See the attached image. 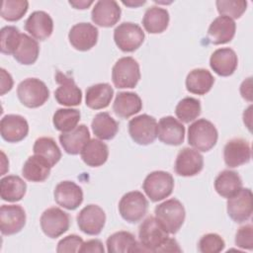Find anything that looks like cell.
<instances>
[{
    "label": "cell",
    "instance_id": "6da1fadb",
    "mask_svg": "<svg viewBox=\"0 0 253 253\" xmlns=\"http://www.w3.org/2000/svg\"><path fill=\"white\" fill-rule=\"evenodd\" d=\"M168 231L154 216L146 217L138 228L139 244L142 252H159L168 239Z\"/></svg>",
    "mask_w": 253,
    "mask_h": 253
},
{
    "label": "cell",
    "instance_id": "7a4b0ae2",
    "mask_svg": "<svg viewBox=\"0 0 253 253\" xmlns=\"http://www.w3.org/2000/svg\"><path fill=\"white\" fill-rule=\"evenodd\" d=\"M218 132L214 125L206 120L199 119L188 128V142L196 150L207 152L217 142Z\"/></svg>",
    "mask_w": 253,
    "mask_h": 253
},
{
    "label": "cell",
    "instance_id": "3957f363",
    "mask_svg": "<svg viewBox=\"0 0 253 253\" xmlns=\"http://www.w3.org/2000/svg\"><path fill=\"white\" fill-rule=\"evenodd\" d=\"M154 213L156 219L170 234L179 231L186 217L185 208L177 199H169L159 204L156 206Z\"/></svg>",
    "mask_w": 253,
    "mask_h": 253
},
{
    "label": "cell",
    "instance_id": "277c9868",
    "mask_svg": "<svg viewBox=\"0 0 253 253\" xmlns=\"http://www.w3.org/2000/svg\"><path fill=\"white\" fill-rule=\"evenodd\" d=\"M17 96L24 106L34 109L42 106L47 101L49 90L42 80L27 78L18 85Z\"/></svg>",
    "mask_w": 253,
    "mask_h": 253
},
{
    "label": "cell",
    "instance_id": "5b68a950",
    "mask_svg": "<svg viewBox=\"0 0 253 253\" xmlns=\"http://www.w3.org/2000/svg\"><path fill=\"white\" fill-rule=\"evenodd\" d=\"M139 79V64L131 56L121 57L112 68V81L117 88H134Z\"/></svg>",
    "mask_w": 253,
    "mask_h": 253
},
{
    "label": "cell",
    "instance_id": "8992f818",
    "mask_svg": "<svg viewBox=\"0 0 253 253\" xmlns=\"http://www.w3.org/2000/svg\"><path fill=\"white\" fill-rule=\"evenodd\" d=\"M142 189L150 201H162L165 198H168L173 192V176L166 171H153L145 177Z\"/></svg>",
    "mask_w": 253,
    "mask_h": 253
},
{
    "label": "cell",
    "instance_id": "52a82bcc",
    "mask_svg": "<svg viewBox=\"0 0 253 253\" xmlns=\"http://www.w3.org/2000/svg\"><path fill=\"white\" fill-rule=\"evenodd\" d=\"M158 124L155 118L142 114L128 122V133L131 139L140 145H148L157 137Z\"/></svg>",
    "mask_w": 253,
    "mask_h": 253
},
{
    "label": "cell",
    "instance_id": "ba28073f",
    "mask_svg": "<svg viewBox=\"0 0 253 253\" xmlns=\"http://www.w3.org/2000/svg\"><path fill=\"white\" fill-rule=\"evenodd\" d=\"M144 32L141 27L131 22H124L116 27L114 31V41L124 52L136 50L144 42Z\"/></svg>",
    "mask_w": 253,
    "mask_h": 253
},
{
    "label": "cell",
    "instance_id": "9c48e42d",
    "mask_svg": "<svg viewBox=\"0 0 253 253\" xmlns=\"http://www.w3.org/2000/svg\"><path fill=\"white\" fill-rule=\"evenodd\" d=\"M148 209V201L139 191H131L125 194L119 203L121 216L130 223L142 219Z\"/></svg>",
    "mask_w": 253,
    "mask_h": 253
},
{
    "label": "cell",
    "instance_id": "30bf717a",
    "mask_svg": "<svg viewBox=\"0 0 253 253\" xmlns=\"http://www.w3.org/2000/svg\"><path fill=\"white\" fill-rule=\"evenodd\" d=\"M42 232L49 238H56L66 232L70 225V217L67 212L59 208H48L41 216Z\"/></svg>",
    "mask_w": 253,
    "mask_h": 253
},
{
    "label": "cell",
    "instance_id": "8fae6325",
    "mask_svg": "<svg viewBox=\"0 0 253 253\" xmlns=\"http://www.w3.org/2000/svg\"><path fill=\"white\" fill-rule=\"evenodd\" d=\"M106 222V214L98 205H87L77 214L79 229L88 235H98Z\"/></svg>",
    "mask_w": 253,
    "mask_h": 253
},
{
    "label": "cell",
    "instance_id": "7c38bea8",
    "mask_svg": "<svg viewBox=\"0 0 253 253\" xmlns=\"http://www.w3.org/2000/svg\"><path fill=\"white\" fill-rule=\"evenodd\" d=\"M227 214L238 223L251 217L252 192L249 188H241L235 195L227 199Z\"/></svg>",
    "mask_w": 253,
    "mask_h": 253
},
{
    "label": "cell",
    "instance_id": "4fadbf2b",
    "mask_svg": "<svg viewBox=\"0 0 253 253\" xmlns=\"http://www.w3.org/2000/svg\"><path fill=\"white\" fill-rule=\"evenodd\" d=\"M55 81L59 85L54 91V98L58 104L66 107L80 105L82 101V91L71 77L57 71Z\"/></svg>",
    "mask_w": 253,
    "mask_h": 253
},
{
    "label": "cell",
    "instance_id": "5bb4252c",
    "mask_svg": "<svg viewBox=\"0 0 253 253\" xmlns=\"http://www.w3.org/2000/svg\"><path fill=\"white\" fill-rule=\"evenodd\" d=\"M26 224V212L19 205H2L0 209V230L3 235L20 232Z\"/></svg>",
    "mask_w": 253,
    "mask_h": 253
},
{
    "label": "cell",
    "instance_id": "9a60e30c",
    "mask_svg": "<svg viewBox=\"0 0 253 253\" xmlns=\"http://www.w3.org/2000/svg\"><path fill=\"white\" fill-rule=\"evenodd\" d=\"M98 36V29L94 25L90 23H78L70 29L68 40L75 49L86 51L97 43Z\"/></svg>",
    "mask_w": 253,
    "mask_h": 253
},
{
    "label": "cell",
    "instance_id": "2e32d148",
    "mask_svg": "<svg viewBox=\"0 0 253 253\" xmlns=\"http://www.w3.org/2000/svg\"><path fill=\"white\" fill-rule=\"evenodd\" d=\"M204 167V157L196 149L185 147L177 155L174 169L183 177H191L199 174Z\"/></svg>",
    "mask_w": 253,
    "mask_h": 253
},
{
    "label": "cell",
    "instance_id": "e0dca14e",
    "mask_svg": "<svg viewBox=\"0 0 253 253\" xmlns=\"http://www.w3.org/2000/svg\"><path fill=\"white\" fill-rule=\"evenodd\" d=\"M56 204L66 210L73 211L83 202V191L72 181H62L58 183L53 192Z\"/></svg>",
    "mask_w": 253,
    "mask_h": 253
},
{
    "label": "cell",
    "instance_id": "ac0fdd59",
    "mask_svg": "<svg viewBox=\"0 0 253 253\" xmlns=\"http://www.w3.org/2000/svg\"><path fill=\"white\" fill-rule=\"evenodd\" d=\"M0 132L6 141L19 142L28 135L29 125L27 120L20 115H6L1 119Z\"/></svg>",
    "mask_w": 253,
    "mask_h": 253
},
{
    "label": "cell",
    "instance_id": "d6986e66",
    "mask_svg": "<svg viewBox=\"0 0 253 253\" xmlns=\"http://www.w3.org/2000/svg\"><path fill=\"white\" fill-rule=\"evenodd\" d=\"M121 13V8L115 0H99L92 9L91 19L100 27L110 28L119 22Z\"/></svg>",
    "mask_w": 253,
    "mask_h": 253
},
{
    "label": "cell",
    "instance_id": "ffe728a7",
    "mask_svg": "<svg viewBox=\"0 0 253 253\" xmlns=\"http://www.w3.org/2000/svg\"><path fill=\"white\" fill-rule=\"evenodd\" d=\"M223 158L226 166L235 168L251 159V148L248 141L242 138H232L226 142L223 148Z\"/></svg>",
    "mask_w": 253,
    "mask_h": 253
},
{
    "label": "cell",
    "instance_id": "44dd1931",
    "mask_svg": "<svg viewBox=\"0 0 253 253\" xmlns=\"http://www.w3.org/2000/svg\"><path fill=\"white\" fill-rule=\"evenodd\" d=\"M157 136L165 144L180 145L185 138V126L172 116L163 117L158 123Z\"/></svg>",
    "mask_w": 253,
    "mask_h": 253
},
{
    "label": "cell",
    "instance_id": "7402d4cb",
    "mask_svg": "<svg viewBox=\"0 0 253 253\" xmlns=\"http://www.w3.org/2000/svg\"><path fill=\"white\" fill-rule=\"evenodd\" d=\"M25 30L35 40L44 41L52 34L53 21L46 12L35 11L26 20Z\"/></svg>",
    "mask_w": 253,
    "mask_h": 253
},
{
    "label": "cell",
    "instance_id": "603a6c76",
    "mask_svg": "<svg viewBox=\"0 0 253 253\" xmlns=\"http://www.w3.org/2000/svg\"><path fill=\"white\" fill-rule=\"evenodd\" d=\"M238 58L235 51L229 47L214 50L210 58L211 68L219 76L226 77L234 73L237 68Z\"/></svg>",
    "mask_w": 253,
    "mask_h": 253
},
{
    "label": "cell",
    "instance_id": "cb8c5ba5",
    "mask_svg": "<svg viewBox=\"0 0 253 253\" xmlns=\"http://www.w3.org/2000/svg\"><path fill=\"white\" fill-rule=\"evenodd\" d=\"M236 24L234 20L225 16H218L209 27L208 39L213 44H223L234 38Z\"/></svg>",
    "mask_w": 253,
    "mask_h": 253
},
{
    "label": "cell",
    "instance_id": "d4e9b609",
    "mask_svg": "<svg viewBox=\"0 0 253 253\" xmlns=\"http://www.w3.org/2000/svg\"><path fill=\"white\" fill-rule=\"evenodd\" d=\"M90 140V131L85 125H79L69 131L61 132L59 142L64 151L71 155L81 152L85 144Z\"/></svg>",
    "mask_w": 253,
    "mask_h": 253
},
{
    "label": "cell",
    "instance_id": "484cf974",
    "mask_svg": "<svg viewBox=\"0 0 253 253\" xmlns=\"http://www.w3.org/2000/svg\"><path fill=\"white\" fill-rule=\"evenodd\" d=\"M142 109L140 97L133 92H120L117 94L114 104V113L123 119H127L137 114Z\"/></svg>",
    "mask_w": 253,
    "mask_h": 253
},
{
    "label": "cell",
    "instance_id": "4316f807",
    "mask_svg": "<svg viewBox=\"0 0 253 253\" xmlns=\"http://www.w3.org/2000/svg\"><path fill=\"white\" fill-rule=\"evenodd\" d=\"M80 154L85 164L90 167H99L107 161L109 148L101 139L92 138L85 144Z\"/></svg>",
    "mask_w": 253,
    "mask_h": 253
},
{
    "label": "cell",
    "instance_id": "83f0119b",
    "mask_svg": "<svg viewBox=\"0 0 253 253\" xmlns=\"http://www.w3.org/2000/svg\"><path fill=\"white\" fill-rule=\"evenodd\" d=\"M107 251L110 253L142 252L140 244L134 235L128 231H118L110 235L107 239Z\"/></svg>",
    "mask_w": 253,
    "mask_h": 253
},
{
    "label": "cell",
    "instance_id": "f1b7e54d",
    "mask_svg": "<svg viewBox=\"0 0 253 253\" xmlns=\"http://www.w3.org/2000/svg\"><path fill=\"white\" fill-rule=\"evenodd\" d=\"M114 95V90L108 83H98L90 86L86 90V106L93 110L107 108Z\"/></svg>",
    "mask_w": 253,
    "mask_h": 253
},
{
    "label": "cell",
    "instance_id": "f546056e",
    "mask_svg": "<svg viewBox=\"0 0 253 253\" xmlns=\"http://www.w3.org/2000/svg\"><path fill=\"white\" fill-rule=\"evenodd\" d=\"M214 78L211 73L205 68L191 70L186 77V88L190 93L197 95L207 94L213 86Z\"/></svg>",
    "mask_w": 253,
    "mask_h": 253
},
{
    "label": "cell",
    "instance_id": "4dcf8cb0",
    "mask_svg": "<svg viewBox=\"0 0 253 253\" xmlns=\"http://www.w3.org/2000/svg\"><path fill=\"white\" fill-rule=\"evenodd\" d=\"M51 166L42 157L34 154L30 156L22 168V175L31 182H43L50 174Z\"/></svg>",
    "mask_w": 253,
    "mask_h": 253
},
{
    "label": "cell",
    "instance_id": "1f68e13d",
    "mask_svg": "<svg viewBox=\"0 0 253 253\" xmlns=\"http://www.w3.org/2000/svg\"><path fill=\"white\" fill-rule=\"evenodd\" d=\"M169 13L159 6L149 7L143 16L142 25L149 34H160L164 32L169 24Z\"/></svg>",
    "mask_w": 253,
    "mask_h": 253
},
{
    "label": "cell",
    "instance_id": "d6a6232c",
    "mask_svg": "<svg viewBox=\"0 0 253 253\" xmlns=\"http://www.w3.org/2000/svg\"><path fill=\"white\" fill-rule=\"evenodd\" d=\"M27 191L26 182L17 175L5 176L0 181V196L6 202H18L22 200Z\"/></svg>",
    "mask_w": 253,
    "mask_h": 253
},
{
    "label": "cell",
    "instance_id": "836d02e7",
    "mask_svg": "<svg viewBox=\"0 0 253 253\" xmlns=\"http://www.w3.org/2000/svg\"><path fill=\"white\" fill-rule=\"evenodd\" d=\"M40 53V45L34 38L27 34H21L20 42L13 56L21 64L30 65L37 61Z\"/></svg>",
    "mask_w": 253,
    "mask_h": 253
},
{
    "label": "cell",
    "instance_id": "e575fe53",
    "mask_svg": "<svg viewBox=\"0 0 253 253\" xmlns=\"http://www.w3.org/2000/svg\"><path fill=\"white\" fill-rule=\"evenodd\" d=\"M242 188L240 176L232 170L221 171L214 180V189L216 193L223 198H230Z\"/></svg>",
    "mask_w": 253,
    "mask_h": 253
},
{
    "label": "cell",
    "instance_id": "d590c367",
    "mask_svg": "<svg viewBox=\"0 0 253 253\" xmlns=\"http://www.w3.org/2000/svg\"><path fill=\"white\" fill-rule=\"evenodd\" d=\"M93 133L101 140L114 138L119 130L118 122L107 112L98 113L91 124Z\"/></svg>",
    "mask_w": 253,
    "mask_h": 253
},
{
    "label": "cell",
    "instance_id": "8d00e7d4",
    "mask_svg": "<svg viewBox=\"0 0 253 253\" xmlns=\"http://www.w3.org/2000/svg\"><path fill=\"white\" fill-rule=\"evenodd\" d=\"M34 154L42 157L53 167L61 158V152L54 139L47 136L38 138L33 146Z\"/></svg>",
    "mask_w": 253,
    "mask_h": 253
},
{
    "label": "cell",
    "instance_id": "74e56055",
    "mask_svg": "<svg viewBox=\"0 0 253 253\" xmlns=\"http://www.w3.org/2000/svg\"><path fill=\"white\" fill-rule=\"evenodd\" d=\"M80 112L76 109H58L52 117L54 127L61 131H69L75 128L80 121Z\"/></svg>",
    "mask_w": 253,
    "mask_h": 253
},
{
    "label": "cell",
    "instance_id": "f35d334b",
    "mask_svg": "<svg viewBox=\"0 0 253 253\" xmlns=\"http://www.w3.org/2000/svg\"><path fill=\"white\" fill-rule=\"evenodd\" d=\"M201 102L193 97L182 99L176 106L175 114L180 122L188 124L195 121L201 114Z\"/></svg>",
    "mask_w": 253,
    "mask_h": 253
},
{
    "label": "cell",
    "instance_id": "ab89813d",
    "mask_svg": "<svg viewBox=\"0 0 253 253\" xmlns=\"http://www.w3.org/2000/svg\"><path fill=\"white\" fill-rule=\"evenodd\" d=\"M29 8L27 0H4L1 4V17L9 22L19 21L24 17Z\"/></svg>",
    "mask_w": 253,
    "mask_h": 253
},
{
    "label": "cell",
    "instance_id": "60d3db41",
    "mask_svg": "<svg viewBox=\"0 0 253 253\" xmlns=\"http://www.w3.org/2000/svg\"><path fill=\"white\" fill-rule=\"evenodd\" d=\"M21 34L14 26L3 27L0 31V48L5 54H13L20 42Z\"/></svg>",
    "mask_w": 253,
    "mask_h": 253
},
{
    "label": "cell",
    "instance_id": "b9f144b4",
    "mask_svg": "<svg viewBox=\"0 0 253 253\" xmlns=\"http://www.w3.org/2000/svg\"><path fill=\"white\" fill-rule=\"evenodd\" d=\"M215 5L220 16H225L232 20L239 19L247 8V2L244 0H217Z\"/></svg>",
    "mask_w": 253,
    "mask_h": 253
},
{
    "label": "cell",
    "instance_id": "7bdbcfd3",
    "mask_svg": "<svg viewBox=\"0 0 253 253\" xmlns=\"http://www.w3.org/2000/svg\"><path fill=\"white\" fill-rule=\"evenodd\" d=\"M224 240L216 233L203 235L198 243V249L202 253H218L224 249Z\"/></svg>",
    "mask_w": 253,
    "mask_h": 253
},
{
    "label": "cell",
    "instance_id": "ee69618b",
    "mask_svg": "<svg viewBox=\"0 0 253 253\" xmlns=\"http://www.w3.org/2000/svg\"><path fill=\"white\" fill-rule=\"evenodd\" d=\"M235 244L242 249H253V226L252 224H245L237 230L235 234Z\"/></svg>",
    "mask_w": 253,
    "mask_h": 253
},
{
    "label": "cell",
    "instance_id": "f6af8a7d",
    "mask_svg": "<svg viewBox=\"0 0 253 253\" xmlns=\"http://www.w3.org/2000/svg\"><path fill=\"white\" fill-rule=\"evenodd\" d=\"M83 239L76 235V234H70L66 237L62 238L58 243L56 247V251L58 253H64V252H79L80 248L83 244Z\"/></svg>",
    "mask_w": 253,
    "mask_h": 253
},
{
    "label": "cell",
    "instance_id": "bcb514c9",
    "mask_svg": "<svg viewBox=\"0 0 253 253\" xmlns=\"http://www.w3.org/2000/svg\"><path fill=\"white\" fill-rule=\"evenodd\" d=\"M105 251L103 243L99 239H91L86 242H83L79 252H99L103 253Z\"/></svg>",
    "mask_w": 253,
    "mask_h": 253
},
{
    "label": "cell",
    "instance_id": "7dc6e473",
    "mask_svg": "<svg viewBox=\"0 0 253 253\" xmlns=\"http://www.w3.org/2000/svg\"><path fill=\"white\" fill-rule=\"evenodd\" d=\"M1 95L9 92L13 87V79L10 73H8L4 68H1Z\"/></svg>",
    "mask_w": 253,
    "mask_h": 253
},
{
    "label": "cell",
    "instance_id": "c3c4849f",
    "mask_svg": "<svg viewBox=\"0 0 253 253\" xmlns=\"http://www.w3.org/2000/svg\"><path fill=\"white\" fill-rule=\"evenodd\" d=\"M240 93L242 98L251 102L252 101V78L249 77L244 80L240 86Z\"/></svg>",
    "mask_w": 253,
    "mask_h": 253
},
{
    "label": "cell",
    "instance_id": "681fc988",
    "mask_svg": "<svg viewBox=\"0 0 253 253\" xmlns=\"http://www.w3.org/2000/svg\"><path fill=\"white\" fill-rule=\"evenodd\" d=\"M182 249L179 247L178 242L174 238L168 237L165 243L160 248L159 252H181Z\"/></svg>",
    "mask_w": 253,
    "mask_h": 253
},
{
    "label": "cell",
    "instance_id": "f907efd6",
    "mask_svg": "<svg viewBox=\"0 0 253 253\" xmlns=\"http://www.w3.org/2000/svg\"><path fill=\"white\" fill-rule=\"evenodd\" d=\"M69 4L75 9H86L93 4V1H69Z\"/></svg>",
    "mask_w": 253,
    "mask_h": 253
},
{
    "label": "cell",
    "instance_id": "816d5d0a",
    "mask_svg": "<svg viewBox=\"0 0 253 253\" xmlns=\"http://www.w3.org/2000/svg\"><path fill=\"white\" fill-rule=\"evenodd\" d=\"M123 4L128 6V7H138V6H141L143 4H145V1H132V0H129V1H123Z\"/></svg>",
    "mask_w": 253,
    "mask_h": 253
},
{
    "label": "cell",
    "instance_id": "f5cc1de1",
    "mask_svg": "<svg viewBox=\"0 0 253 253\" xmlns=\"http://www.w3.org/2000/svg\"><path fill=\"white\" fill-rule=\"evenodd\" d=\"M249 116L246 115V112L243 113V122L246 125V126L249 128V130H251V111L248 114Z\"/></svg>",
    "mask_w": 253,
    "mask_h": 253
}]
</instances>
